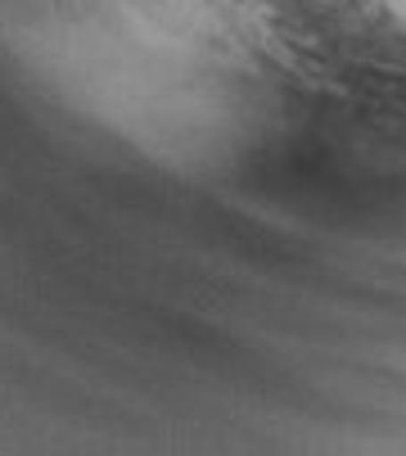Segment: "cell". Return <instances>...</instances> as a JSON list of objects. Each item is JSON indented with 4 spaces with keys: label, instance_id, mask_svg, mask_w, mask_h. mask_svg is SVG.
<instances>
[{
    "label": "cell",
    "instance_id": "6da1fadb",
    "mask_svg": "<svg viewBox=\"0 0 406 456\" xmlns=\"http://www.w3.org/2000/svg\"><path fill=\"white\" fill-rule=\"evenodd\" d=\"M344 5H366V0H344Z\"/></svg>",
    "mask_w": 406,
    "mask_h": 456
}]
</instances>
